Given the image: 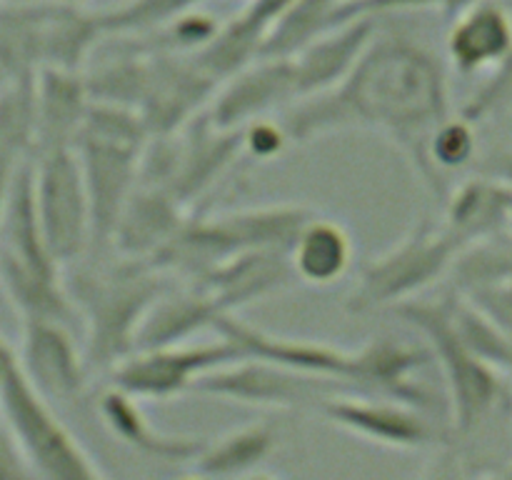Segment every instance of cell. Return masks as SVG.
Masks as SVG:
<instances>
[{
  "label": "cell",
  "mask_w": 512,
  "mask_h": 480,
  "mask_svg": "<svg viewBox=\"0 0 512 480\" xmlns=\"http://www.w3.org/2000/svg\"><path fill=\"white\" fill-rule=\"evenodd\" d=\"M0 405L13 435L45 480H98L78 445L50 418L30 385L15 368L10 355L0 348Z\"/></svg>",
  "instance_id": "1"
},
{
  "label": "cell",
  "mask_w": 512,
  "mask_h": 480,
  "mask_svg": "<svg viewBox=\"0 0 512 480\" xmlns=\"http://www.w3.org/2000/svg\"><path fill=\"white\" fill-rule=\"evenodd\" d=\"M450 50L460 68L465 70H475L493 60L508 58L512 53L510 18L498 5L473 8L453 30Z\"/></svg>",
  "instance_id": "2"
},
{
  "label": "cell",
  "mask_w": 512,
  "mask_h": 480,
  "mask_svg": "<svg viewBox=\"0 0 512 480\" xmlns=\"http://www.w3.org/2000/svg\"><path fill=\"white\" fill-rule=\"evenodd\" d=\"M340 418L350 423L353 428H360L363 433H373L378 438H388L393 443L405 445H418L423 443L428 430L423 423L410 418H398L395 413H375V410H358V408H345L338 410Z\"/></svg>",
  "instance_id": "3"
},
{
  "label": "cell",
  "mask_w": 512,
  "mask_h": 480,
  "mask_svg": "<svg viewBox=\"0 0 512 480\" xmlns=\"http://www.w3.org/2000/svg\"><path fill=\"white\" fill-rule=\"evenodd\" d=\"M265 443H268V438L260 433L238 435V438H233L230 443H225L218 453H213V460L205 463V468L213 470V473L245 468V465L253 463L255 458H260V453L265 450Z\"/></svg>",
  "instance_id": "4"
},
{
  "label": "cell",
  "mask_w": 512,
  "mask_h": 480,
  "mask_svg": "<svg viewBox=\"0 0 512 480\" xmlns=\"http://www.w3.org/2000/svg\"><path fill=\"white\" fill-rule=\"evenodd\" d=\"M485 310L490 320L512 338V285H500V288H488L483 293Z\"/></svg>",
  "instance_id": "5"
},
{
  "label": "cell",
  "mask_w": 512,
  "mask_h": 480,
  "mask_svg": "<svg viewBox=\"0 0 512 480\" xmlns=\"http://www.w3.org/2000/svg\"><path fill=\"white\" fill-rule=\"evenodd\" d=\"M0 480H28L20 468L13 445H10V438L3 430H0Z\"/></svg>",
  "instance_id": "6"
},
{
  "label": "cell",
  "mask_w": 512,
  "mask_h": 480,
  "mask_svg": "<svg viewBox=\"0 0 512 480\" xmlns=\"http://www.w3.org/2000/svg\"><path fill=\"white\" fill-rule=\"evenodd\" d=\"M493 480H512V468L510 470H503V473H500L498 478H493Z\"/></svg>",
  "instance_id": "7"
},
{
  "label": "cell",
  "mask_w": 512,
  "mask_h": 480,
  "mask_svg": "<svg viewBox=\"0 0 512 480\" xmlns=\"http://www.w3.org/2000/svg\"><path fill=\"white\" fill-rule=\"evenodd\" d=\"M508 173H510V178H512V163L508 165Z\"/></svg>",
  "instance_id": "8"
},
{
  "label": "cell",
  "mask_w": 512,
  "mask_h": 480,
  "mask_svg": "<svg viewBox=\"0 0 512 480\" xmlns=\"http://www.w3.org/2000/svg\"><path fill=\"white\" fill-rule=\"evenodd\" d=\"M258 480H268V478H258Z\"/></svg>",
  "instance_id": "9"
}]
</instances>
